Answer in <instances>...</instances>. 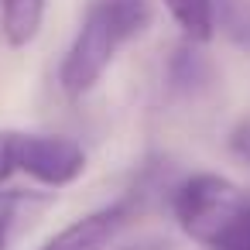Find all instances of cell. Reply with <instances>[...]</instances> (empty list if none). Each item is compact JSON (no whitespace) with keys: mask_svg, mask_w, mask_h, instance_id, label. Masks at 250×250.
Wrapping results in <instances>:
<instances>
[{"mask_svg":"<svg viewBox=\"0 0 250 250\" xmlns=\"http://www.w3.org/2000/svg\"><path fill=\"white\" fill-rule=\"evenodd\" d=\"M229 144H233V151L243 158V161H250V120H243L236 130H233V137H229Z\"/></svg>","mask_w":250,"mask_h":250,"instance_id":"13","label":"cell"},{"mask_svg":"<svg viewBox=\"0 0 250 250\" xmlns=\"http://www.w3.org/2000/svg\"><path fill=\"white\" fill-rule=\"evenodd\" d=\"M216 83V69L195 42H182L165 65V89L171 100H199Z\"/></svg>","mask_w":250,"mask_h":250,"instance_id":"5","label":"cell"},{"mask_svg":"<svg viewBox=\"0 0 250 250\" xmlns=\"http://www.w3.org/2000/svg\"><path fill=\"white\" fill-rule=\"evenodd\" d=\"M206 250H250V206H247Z\"/></svg>","mask_w":250,"mask_h":250,"instance_id":"10","label":"cell"},{"mask_svg":"<svg viewBox=\"0 0 250 250\" xmlns=\"http://www.w3.org/2000/svg\"><path fill=\"white\" fill-rule=\"evenodd\" d=\"M18 134L21 130H0V185L18 168Z\"/></svg>","mask_w":250,"mask_h":250,"instance_id":"11","label":"cell"},{"mask_svg":"<svg viewBox=\"0 0 250 250\" xmlns=\"http://www.w3.org/2000/svg\"><path fill=\"white\" fill-rule=\"evenodd\" d=\"M247 206H250V195L229 178L212 171H195L178 178L168 199V209L182 226V233L202 247H209Z\"/></svg>","mask_w":250,"mask_h":250,"instance_id":"2","label":"cell"},{"mask_svg":"<svg viewBox=\"0 0 250 250\" xmlns=\"http://www.w3.org/2000/svg\"><path fill=\"white\" fill-rule=\"evenodd\" d=\"M48 206H52V192H28V188L0 192V250H11L18 233L31 226Z\"/></svg>","mask_w":250,"mask_h":250,"instance_id":"6","label":"cell"},{"mask_svg":"<svg viewBox=\"0 0 250 250\" xmlns=\"http://www.w3.org/2000/svg\"><path fill=\"white\" fill-rule=\"evenodd\" d=\"M18 168L48 188H65L86 171V151L65 134H18Z\"/></svg>","mask_w":250,"mask_h":250,"instance_id":"3","label":"cell"},{"mask_svg":"<svg viewBox=\"0 0 250 250\" xmlns=\"http://www.w3.org/2000/svg\"><path fill=\"white\" fill-rule=\"evenodd\" d=\"M151 24V0H89L79 31L59 65V86L69 100H83L117 52Z\"/></svg>","mask_w":250,"mask_h":250,"instance_id":"1","label":"cell"},{"mask_svg":"<svg viewBox=\"0 0 250 250\" xmlns=\"http://www.w3.org/2000/svg\"><path fill=\"white\" fill-rule=\"evenodd\" d=\"M45 21V0H0V31L11 48H24L38 38Z\"/></svg>","mask_w":250,"mask_h":250,"instance_id":"7","label":"cell"},{"mask_svg":"<svg viewBox=\"0 0 250 250\" xmlns=\"http://www.w3.org/2000/svg\"><path fill=\"white\" fill-rule=\"evenodd\" d=\"M117 250H175V243L168 236H141V240H130Z\"/></svg>","mask_w":250,"mask_h":250,"instance_id":"12","label":"cell"},{"mask_svg":"<svg viewBox=\"0 0 250 250\" xmlns=\"http://www.w3.org/2000/svg\"><path fill=\"white\" fill-rule=\"evenodd\" d=\"M134 219L130 206L124 199H117L113 206H103L96 212H86L83 219L69 223L65 229H59L52 240H45L38 250H106L113 243V236Z\"/></svg>","mask_w":250,"mask_h":250,"instance_id":"4","label":"cell"},{"mask_svg":"<svg viewBox=\"0 0 250 250\" xmlns=\"http://www.w3.org/2000/svg\"><path fill=\"white\" fill-rule=\"evenodd\" d=\"M165 7L188 42L206 45L216 35V0H165Z\"/></svg>","mask_w":250,"mask_h":250,"instance_id":"8","label":"cell"},{"mask_svg":"<svg viewBox=\"0 0 250 250\" xmlns=\"http://www.w3.org/2000/svg\"><path fill=\"white\" fill-rule=\"evenodd\" d=\"M216 28H226L236 45L250 48V7H247V0H219L216 4Z\"/></svg>","mask_w":250,"mask_h":250,"instance_id":"9","label":"cell"}]
</instances>
